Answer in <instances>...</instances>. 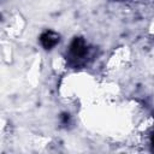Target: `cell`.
<instances>
[{"instance_id":"1","label":"cell","mask_w":154,"mask_h":154,"mask_svg":"<svg viewBox=\"0 0 154 154\" xmlns=\"http://www.w3.org/2000/svg\"><path fill=\"white\" fill-rule=\"evenodd\" d=\"M90 57V47L82 37H75L69 47V61L73 66L84 65Z\"/></svg>"},{"instance_id":"2","label":"cell","mask_w":154,"mask_h":154,"mask_svg":"<svg viewBox=\"0 0 154 154\" xmlns=\"http://www.w3.org/2000/svg\"><path fill=\"white\" fill-rule=\"evenodd\" d=\"M60 41V36L58 32L53 31V30H46L41 34L40 36V42L42 45V47L47 51L53 49Z\"/></svg>"},{"instance_id":"3","label":"cell","mask_w":154,"mask_h":154,"mask_svg":"<svg viewBox=\"0 0 154 154\" xmlns=\"http://www.w3.org/2000/svg\"><path fill=\"white\" fill-rule=\"evenodd\" d=\"M69 122H70V116H69L67 113H64V114L61 116V123L66 125Z\"/></svg>"}]
</instances>
